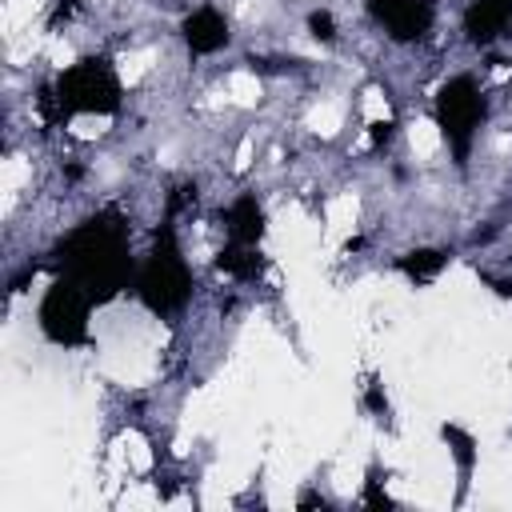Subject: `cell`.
Masks as SVG:
<instances>
[{
  "label": "cell",
  "instance_id": "9a60e30c",
  "mask_svg": "<svg viewBox=\"0 0 512 512\" xmlns=\"http://www.w3.org/2000/svg\"><path fill=\"white\" fill-rule=\"evenodd\" d=\"M364 404H368V412H376V416H388V400H384V392H380V380H368Z\"/></svg>",
  "mask_w": 512,
  "mask_h": 512
},
{
  "label": "cell",
  "instance_id": "5bb4252c",
  "mask_svg": "<svg viewBox=\"0 0 512 512\" xmlns=\"http://www.w3.org/2000/svg\"><path fill=\"white\" fill-rule=\"evenodd\" d=\"M364 504H368V508H380V512H384V508H392L388 492L380 488V472H376V468L368 472V484H364Z\"/></svg>",
  "mask_w": 512,
  "mask_h": 512
},
{
  "label": "cell",
  "instance_id": "30bf717a",
  "mask_svg": "<svg viewBox=\"0 0 512 512\" xmlns=\"http://www.w3.org/2000/svg\"><path fill=\"white\" fill-rule=\"evenodd\" d=\"M216 268L220 272H228V276H236V280H256L260 272H264V256H260V244L256 248H248V244H224L220 252H216Z\"/></svg>",
  "mask_w": 512,
  "mask_h": 512
},
{
  "label": "cell",
  "instance_id": "4fadbf2b",
  "mask_svg": "<svg viewBox=\"0 0 512 512\" xmlns=\"http://www.w3.org/2000/svg\"><path fill=\"white\" fill-rule=\"evenodd\" d=\"M308 32H312L320 44H332V40H336V20H332V12H324V8L308 12Z\"/></svg>",
  "mask_w": 512,
  "mask_h": 512
},
{
  "label": "cell",
  "instance_id": "9c48e42d",
  "mask_svg": "<svg viewBox=\"0 0 512 512\" xmlns=\"http://www.w3.org/2000/svg\"><path fill=\"white\" fill-rule=\"evenodd\" d=\"M224 224H228V240H232V244L256 248L260 236H264V208H260V200H256V196L232 200V208L224 212Z\"/></svg>",
  "mask_w": 512,
  "mask_h": 512
},
{
  "label": "cell",
  "instance_id": "3957f363",
  "mask_svg": "<svg viewBox=\"0 0 512 512\" xmlns=\"http://www.w3.org/2000/svg\"><path fill=\"white\" fill-rule=\"evenodd\" d=\"M60 120L88 112V116H112L120 108V76L104 56H84L72 68H64L52 84Z\"/></svg>",
  "mask_w": 512,
  "mask_h": 512
},
{
  "label": "cell",
  "instance_id": "ba28073f",
  "mask_svg": "<svg viewBox=\"0 0 512 512\" xmlns=\"http://www.w3.org/2000/svg\"><path fill=\"white\" fill-rule=\"evenodd\" d=\"M180 32H184V44L192 48V56H212V52H220L224 44H228V20L216 12V8H196V12H188L184 16V24H180Z\"/></svg>",
  "mask_w": 512,
  "mask_h": 512
},
{
  "label": "cell",
  "instance_id": "8fae6325",
  "mask_svg": "<svg viewBox=\"0 0 512 512\" xmlns=\"http://www.w3.org/2000/svg\"><path fill=\"white\" fill-rule=\"evenodd\" d=\"M444 264H448V252H444V248H416V252H408V256L396 260V268H400L408 280H416V284L436 280V276L444 272Z\"/></svg>",
  "mask_w": 512,
  "mask_h": 512
},
{
  "label": "cell",
  "instance_id": "52a82bcc",
  "mask_svg": "<svg viewBox=\"0 0 512 512\" xmlns=\"http://www.w3.org/2000/svg\"><path fill=\"white\" fill-rule=\"evenodd\" d=\"M512 24V0H472L464 12V36L476 48H488Z\"/></svg>",
  "mask_w": 512,
  "mask_h": 512
},
{
  "label": "cell",
  "instance_id": "7a4b0ae2",
  "mask_svg": "<svg viewBox=\"0 0 512 512\" xmlns=\"http://www.w3.org/2000/svg\"><path fill=\"white\" fill-rule=\"evenodd\" d=\"M136 296L156 316L176 312L192 296V272H188V260H184V252L176 244V228L172 224H160L148 260L136 268Z\"/></svg>",
  "mask_w": 512,
  "mask_h": 512
},
{
  "label": "cell",
  "instance_id": "e0dca14e",
  "mask_svg": "<svg viewBox=\"0 0 512 512\" xmlns=\"http://www.w3.org/2000/svg\"><path fill=\"white\" fill-rule=\"evenodd\" d=\"M72 12H76V0H60V4H56V12H52V16H48V24H52V28H56V24H60V20H68V16H72Z\"/></svg>",
  "mask_w": 512,
  "mask_h": 512
},
{
  "label": "cell",
  "instance_id": "5b68a950",
  "mask_svg": "<svg viewBox=\"0 0 512 512\" xmlns=\"http://www.w3.org/2000/svg\"><path fill=\"white\" fill-rule=\"evenodd\" d=\"M88 312H92V296L76 280L52 276V284L44 288V300H40V332L52 344L76 348L88 340Z\"/></svg>",
  "mask_w": 512,
  "mask_h": 512
},
{
  "label": "cell",
  "instance_id": "7c38bea8",
  "mask_svg": "<svg viewBox=\"0 0 512 512\" xmlns=\"http://www.w3.org/2000/svg\"><path fill=\"white\" fill-rule=\"evenodd\" d=\"M440 436H444L448 452L456 456V468H460V492H464L468 480H472V468H476V440H472V432H464L460 424H440Z\"/></svg>",
  "mask_w": 512,
  "mask_h": 512
},
{
  "label": "cell",
  "instance_id": "6da1fadb",
  "mask_svg": "<svg viewBox=\"0 0 512 512\" xmlns=\"http://www.w3.org/2000/svg\"><path fill=\"white\" fill-rule=\"evenodd\" d=\"M52 268L56 276L76 280L92 296V304L116 300L128 280H136V264L128 252V220L116 208L88 216L52 248Z\"/></svg>",
  "mask_w": 512,
  "mask_h": 512
},
{
  "label": "cell",
  "instance_id": "8992f818",
  "mask_svg": "<svg viewBox=\"0 0 512 512\" xmlns=\"http://www.w3.org/2000/svg\"><path fill=\"white\" fill-rule=\"evenodd\" d=\"M368 12H372V20H376L396 44L424 40L428 28H432V20H436L432 0H368Z\"/></svg>",
  "mask_w": 512,
  "mask_h": 512
},
{
  "label": "cell",
  "instance_id": "277c9868",
  "mask_svg": "<svg viewBox=\"0 0 512 512\" xmlns=\"http://www.w3.org/2000/svg\"><path fill=\"white\" fill-rule=\"evenodd\" d=\"M436 128L444 136V144L452 148V160L464 168L468 164V148H472V136L484 120V96L476 88L472 76H452L440 84L436 92Z\"/></svg>",
  "mask_w": 512,
  "mask_h": 512
},
{
  "label": "cell",
  "instance_id": "2e32d148",
  "mask_svg": "<svg viewBox=\"0 0 512 512\" xmlns=\"http://www.w3.org/2000/svg\"><path fill=\"white\" fill-rule=\"evenodd\" d=\"M392 128H396L392 120H376V124H372V144H376V148L388 144V140H392Z\"/></svg>",
  "mask_w": 512,
  "mask_h": 512
},
{
  "label": "cell",
  "instance_id": "ac0fdd59",
  "mask_svg": "<svg viewBox=\"0 0 512 512\" xmlns=\"http://www.w3.org/2000/svg\"><path fill=\"white\" fill-rule=\"evenodd\" d=\"M296 508H328V500H324V496H316V492H304V496L296 500Z\"/></svg>",
  "mask_w": 512,
  "mask_h": 512
}]
</instances>
